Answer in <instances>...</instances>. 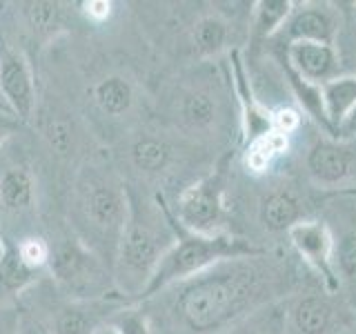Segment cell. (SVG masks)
Here are the masks:
<instances>
[{
	"label": "cell",
	"instance_id": "obj_1",
	"mask_svg": "<svg viewBox=\"0 0 356 334\" xmlns=\"http://www.w3.org/2000/svg\"><path fill=\"white\" fill-rule=\"evenodd\" d=\"M172 315L189 334H220L278 303L292 287V270L267 252L220 261L174 285Z\"/></svg>",
	"mask_w": 356,
	"mask_h": 334
},
{
	"label": "cell",
	"instance_id": "obj_2",
	"mask_svg": "<svg viewBox=\"0 0 356 334\" xmlns=\"http://www.w3.org/2000/svg\"><path fill=\"white\" fill-rule=\"evenodd\" d=\"M129 214L122 232L116 259L114 285L122 296L143 299L165 252L176 241L172 209L161 196L154 200L127 187Z\"/></svg>",
	"mask_w": 356,
	"mask_h": 334
},
{
	"label": "cell",
	"instance_id": "obj_3",
	"mask_svg": "<svg viewBox=\"0 0 356 334\" xmlns=\"http://www.w3.org/2000/svg\"><path fill=\"white\" fill-rule=\"evenodd\" d=\"M129 214L127 185L105 172L89 170L76 194V237L103 259L114 274V259Z\"/></svg>",
	"mask_w": 356,
	"mask_h": 334
},
{
	"label": "cell",
	"instance_id": "obj_4",
	"mask_svg": "<svg viewBox=\"0 0 356 334\" xmlns=\"http://www.w3.org/2000/svg\"><path fill=\"white\" fill-rule=\"evenodd\" d=\"M172 221H174L176 241L172 248L165 252L159 267H156L143 299L156 296V294H161L163 289H170L196 274H203L205 270L214 267L220 261L241 259V256H259L267 252L265 248H259V245H254L241 237H234V234H227V232L196 234L178 225L174 214H172Z\"/></svg>",
	"mask_w": 356,
	"mask_h": 334
},
{
	"label": "cell",
	"instance_id": "obj_5",
	"mask_svg": "<svg viewBox=\"0 0 356 334\" xmlns=\"http://www.w3.org/2000/svg\"><path fill=\"white\" fill-rule=\"evenodd\" d=\"M49 272L72 301H103L114 289L109 265L76 237H67L51 248Z\"/></svg>",
	"mask_w": 356,
	"mask_h": 334
},
{
	"label": "cell",
	"instance_id": "obj_6",
	"mask_svg": "<svg viewBox=\"0 0 356 334\" xmlns=\"http://www.w3.org/2000/svg\"><path fill=\"white\" fill-rule=\"evenodd\" d=\"M178 225L196 234H220L227 216L225 176L209 172L178 194L174 209Z\"/></svg>",
	"mask_w": 356,
	"mask_h": 334
},
{
	"label": "cell",
	"instance_id": "obj_7",
	"mask_svg": "<svg viewBox=\"0 0 356 334\" xmlns=\"http://www.w3.org/2000/svg\"><path fill=\"white\" fill-rule=\"evenodd\" d=\"M287 241L298 259L312 272H316L325 292L339 294L341 283L334 272V234L330 223L321 218H303L294 228H289Z\"/></svg>",
	"mask_w": 356,
	"mask_h": 334
},
{
	"label": "cell",
	"instance_id": "obj_8",
	"mask_svg": "<svg viewBox=\"0 0 356 334\" xmlns=\"http://www.w3.org/2000/svg\"><path fill=\"white\" fill-rule=\"evenodd\" d=\"M350 323V312L330 292L298 294L287 308V334H343Z\"/></svg>",
	"mask_w": 356,
	"mask_h": 334
},
{
	"label": "cell",
	"instance_id": "obj_9",
	"mask_svg": "<svg viewBox=\"0 0 356 334\" xmlns=\"http://www.w3.org/2000/svg\"><path fill=\"white\" fill-rule=\"evenodd\" d=\"M309 178L321 187H339L356 176V145L339 138H318L305 156Z\"/></svg>",
	"mask_w": 356,
	"mask_h": 334
},
{
	"label": "cell",
	"instance_id": "obj_10",
	"mask_svg": "<svg viewBox=\"0 0 356 334\" xmlns=\"http://www.w3.org/2000/svg\"><path fill=\"white\" fill-rule=\"evenodd\" d=\"M0 96L18 120H29L36 107V85L20 51L0 42Z\"/></svg>",
	"mask_w": 356,
	"mask_h": 334
},
{
	"label": "cell",
	"instance_id": "obj_11",
	"mask_svg": "<svg viewBox=\"0 0 356 334\" xmlns=\"http://www.w3.org/2000/svg\"><path fill=\"white\" fill-rule=\"evenodd\" d=\"M220 114V94L214 87L192 83L176 92L174 118L181 129L189 134H207L218 127Z\"/></svg>",
	"mask_w": 356,
	"mask_h": 334
},
{
	"label": "cell",
	"instance_id": "obj_12",
	"mask_svg": "<svg viewBox=\"0 0 356 334\" xmlns=\"http://www.w3.org/2000/svg\"><path fill=\"white\" fill-rule=\"evenodd\" d=\"M281 49L283 54L278 58H283L289 70L312 85H325L341 72L337 45L298 40L285 45Z\"/></svg>",
	"mask_w": 356,
	"mask_h": 334
},
{
	"label": "cell",
	"instance_id": "obj_13",
	"mask_svg": "<svg viewBox=\"0 0 356 334\" xmlns=\"http://www.w3.org/2000/svg\"><path fill=\"white\" fill-rule=\"evenodd\" d=\"M337 31H339L337 14H334L332 9H327V5H316V3L296 5L294 3L292 16H289L285 27L274 40H278L281 47H285L289 42H298V40L334 45Z\"/></svg>",
	"mask_w": 356,
	"mask_h": 334
},
{
	"label": "cell",
	"instance_id": "obj_14",
	"mask_svg": "<svg viewBox=\"0 0 356 334\" xmlns=\"http://www.w3.org/2000/svg\"><path fill=\"white\" fill-rule=\"evenodd\" d=\"M232 85L234 92H236L238 105H241V114H243V132H245V143H254L256 138L265 136L274 129V114L267 107L261 105V100L254 96L252 85L248 81V74H245L243 61L236 54L232 56Z\"/></svg>",
	"mask_w": 356,
	"mask_h": 334
},
{
	"label": "cell",
	"instance_id": "obj_15",
	"mask_svg": "<svg viewBox=\"0 0 356 334\" xmlns=\"http://www.w3.org/2000/svg\"><path fill=\"white\" fill-rule=\"evenodd\" d=\"M261 223L267 232L281 234L289 232V228H294L298 221H303V205H300L298 196L287 187H276L272 189L261 200Z\"/></svg>",
	"mask_w": 356,
	"mask_h": 334
},
{
	"label": "cell",
	"instance_id": "obj_16",
	"mask_svg": "<svg viewBox=\"0 0 356 334\" xmlns=\"http://www.w3.org/2000/svg\"><path fill=\"white\" fill-rule=\"evenodd\" d=\"M292 11H294L292 0H261V3H256L252 11V25H250L252 42L261 45L267 40H274L285 27L289 16H292Z\"/></svg>",
	"mask_w": 356,
	"mask_h": 334
},
{
	"label": "cell",
	"instance_id": "obj_17",
	"mask_svg": "<svg viewBox=\"0 0 356 334\" xmlns=\"http://www.w3.org/2000/svg\"><path fill=\"white\" fill-rule=\"evenodd\" d=\"M36 185L27 167H11L0 176V207L7 214H22L31 209Z\"/></svg>",
	"mask_w": 356,
	"mask_h": 334
},
{
	"label": "cell",
	"instance_id": "obj_18",
	"mask_svg": "<svg viewBox=\"0 0 356 334\" xmlns=\"http://www.w3.org/2000/svg\"><path fill=\"white\" fill-rule=\"evenodd\" d=\"M321 92L334 138V132L341 125V120L356 105V74H339L330 83L321 85Z\"/></svg>",
	"mask_w": 356,
	"mask_h": 334
},
{
	"label": "cell",
	"instance_id": "obj_19",
	"mask_svg": "<svg viewBox=\"0 0 356 334\" xmlns=\"http://www.w3.org/2000/svg\"><path fill=\"white\" fill-rule=\"evenodd\" d=\"M100 301H72L54 317L51 334H94L103 323L98 317Z\"/></svg>",
	"mask_w": 356,
	"mask_h": 334
},
{
	"label": "cell",
	"instance_id": "obj_20",
	"mask_svg": "<svg viewBox=\"0 0 356 334\" xmlns=\"http://www.w3.org/2000/svg\"><path fill=\"white\" fill-rule=\"evenodd\" d=\"M192 45L198 58H216L229 47V25L214 14L198 18L192 27Z\"/></svg>",
	"mask_w": 356,
	"mask_h": 334
},
{
	"label": "cell",
	"instance_id": "obj_21",
	"mask_svg": "<svg viewBox=\"0 0 356 334\" xmlns=\"http://www.w3.org/2000/svg\"><path fill=\"white\" fill-rule=\"evenodd\" d=\"M129 159L136 170L143 174H161L172 165L174 150L165 138L159 136H140L131 143Z\"/></svg>",
	"mask_w": 356,
	"mask_h": 334
},
{
	"label": "cell",
	"instance_id": "obj_22",
	"mask_svg": "<svg viewBox=\"0 0 356 334\" xmlns=\"http://www.w3.org/2000/svg\"><path fill=\"white\" fill-rule=\"evenodd\" d=\"M94 100L105 116L118 118L134 105V87L120 76H107L94 87Z\"/></svg>",
	"mask_w": 356,
	"mask_h": 334
},
{
	"label": "cell",
	"instance_id": "obj_23",
	"mask_svg": "<svg viewBox=\"0 0 356 334\" xmlns=\"http://www.w3.org/2000/svg\"><path fill=\"white\" fill-rule=\"evenodd\" d=\"M283 65V72L287 76V83L289 87H292V92L298 100V105L303 107L305 114L318 122L321 129L327 134V136H332V127H330V120H327V114H325V103H323V92H321V85H312L307 81H303L298 74H294L289 67L285 65L283 58H278Z\"/></svg>",
	"mask_w": 356,
	"mask_h": 334
},
{
	"label": "cell",
	"instance_id": "obj_24",
	"mask_svg": "<svg viewBox=\"0 0 356 334\" xmlns=\"http://www.w3.org/2000/svg\"><path fill=\"white\" fill-rule=\"evenodd\" d=\"M334 234V272L339 276L341 287H350L356 294V225L343 228Z\"/></svg>",
	"mask_w": 356,
	"mask_h": 334
},
{
	"label": "cell",
	"instance_id": "obj_25",
	"mask_svg": "<svg viewBox=\"0 0 356 334\" xmlns=\"http://www.w3.org/2000/svg\"><path fill=\"white\" fill-rule=\"evenodd\" d=\"M287 150V134H281L272 129L265 136L256 138L248 145V154H245V163L254 174H263L278 156Z\"/></svg>",
	"mask_w": 356,
	"mask_h": 334
},
{
	"label": "cell",
	"instance_id": "obj_26",
	"mask_svg": "<svg viewBox=\"0 0 356 334\" xmlns=\"http://www.w3.org/2000/svg\"><path fill=\"white\" fill-rule=\"evenodd\" d=\"M36 278H38V272L20 261L16 248H9L7 245L5 259L0 261V287L7 289V292H22V289L31 285Z\"/></svg>",
	"mask_w": 356,
	"mask_h": 334
},
{
	"label": "cell",
	"instance_id": "obj_27",
	"mask_svg": "<svg viewBox=\"0 0 356 334\" xmlns=\"http://www.w3.org/2000/svg\"><path fill=\"white\" fill-rule=\"evenodd\" d=\"M25 18L40 36H51L63 27V11L58 3H27Z\"/></svg>",
	"mask_w": 356,
	"mask_h": 334
},
{
	"label": "cell",
	"instance_id": "obj_28",
	"mask_svg": "<svg viewBox=\"0 0 356 334\" xmlns=\"http://www.w3.org/2000/svg\"><path fill=\"white\" fill-rule=\"evenodd\" d=\"M243 334H287V310L281 312L278 303L267 305L252 317L250 328Z\"/></svg>",
	"mask_w": 356,
	"mask_h": 334
},
{
	"label": "cell",
	"instance_id": "obj_29",
	"mask_svg": "<svg viewBox=\"0 0 356 334\" xmlns=\"http://www.w3.org/2000/svg\"><path fill=\"white\" fill-rule=\"evenodd\" d=\"M16 252L20 256V261L25 263L31 270L40 272L42 267L49 265L51 259V245L47 241H42L38 237H27L16 245Z\"/></svg>",
	"mask_w": 356,
	"mask_h": 334
},
{
	"label": "cell",
	"instance_id": "obj_30",
	"mask_svg": "<svg viewBox=\"0 0 356 334\" xmlns=\"http://www.w3.org/2000/svg\"><path fill=\"white\" fill-rule=\"evenodd\" d=\"M118 334H154L149 317L136 308H122L107 319Z\"/></svg>",
	"mask_w": 356,
	"mask_h": 334
},
{
	"label": "cell",
	"instance_id": "obj_31",
	"mask_svg": "<svg viewBox=\"0 0 356 334\" xmlns=\"http://www.w3.org/2000/svg\"><path fill=\"white\" fill-rule=\"evenodd\" d=\"M44 138L51 145V150L58 154H70L72 145H74V129L70 125V120L65 118H51L44 125Z\"/></svg>",
	"mask_w": 356,
	"mask_h": 334
},
{
	"label": "cell",
	"instance_id": "obj_32",
	"mask_svg": "<svg viewBox=\"0 0 356 334\" xmlns=\"http://www.w3.org/2000/svg\"><path fill=\"white\" fill-rule=\"evenodd\" d=\"M334 138L345 143H356V105L348 111V116L341 120V125L334 132Z\"/></svg>",
	"mask_w": 356,
	"mask_h": 334
},
{
	"label": "cell",
	"instance_id": "obj_33",
	"mask_svg": "<svg viewBox=\"0 0 356 334\" xmlns=\"http://www.w3.org/2000/svg\"><path fill=\"white\" fill-rule=\"evenodd\" d=\"M87 18L94 20H105L111 14V3H105V0H92V3H83Z\"/></svg>",
	"mask_w": 356,
	"mask_h": 334
},
{
	"label": "cell",
	"instance_id": "obj_34",
	"mask_svg": "<svg viewBox=\"0 0 356 334\" xmlns=\"http://www.w3.org/2000/svg\"><path fill=\"white\" fill-rule=\"evenodd\" d=\"M94 334H118V332H116V328H114V326H111V323H109V321H105V323H103V326H100V328H98V330H96Z\"/></svg>",
	"mask_w": 356,
	"mask_h": 334
},
{
	"label": "cell",
	"instance_id": "obj_35",
	"mask_svg": "<svg viewBox=\"0 0 356 334\" xmlns=\"http://www.w3.org/2000/svg\"><path fill=\"white\" fill-rule=\"evenodd\" d=\"M5 254H7V243H5L3 239H0V261L5 259Z\"/></svg>",
	"mask_w": 356,
	"mask_h": 334
},
{
	"label": "cell",
	"instance_id": "obj_36",
	"mask_svg": "<svg viewBox=\"0 0 356 334\" xmlns=\"http://www.w3.org/2000/svg\"><path fill=\"white\" fill-rule=\"evenodd\" d=\"M0 114H11V109L7 107V103L3 98H0Z\"/></svg>",
	"mask_w": 356,
	"mask_h": 334
},
{
	"label": "cell",
	"instance_id": "obj_37",
	"mask_svg": "<svg viewBox=\"0 0 356 334\" xmlns=\"http://www.w3.org/2000/svg\"><path fill=\"white\" fill-rule=\"evenodd\" d=\"M22 334H44V332H40V330H33V328H25V332Z\"/></svg>",
	"mask_w": 356,
	"mask_h": 334
},
{
	"label": "cell",
	"instance_id": "obj_38",
	"mask_svg": "<svg viewBox=\"0 0 356 334\" xmlns=\"http://www.w3.org/2000/svg\"><path fill=\"white\" fill-rule=\"evenodd\" d=\"M348 194H350V196H354V198H356V192H354V189H348Z\"/></svg>",
	"mask_w": 356,
	"mask_h": 334
},
{
	"label": "cell",
	"instance_id": "obj_39",
	"mask_svg": "<svg viewBox=\"0 0 356 334\" xmlns=\"http://www.w3.org/2000/svg\"><path fill=\"white\" fill-rule=\"evenodd\" d=\"M0 98H3V96H0Z\"/></svg>",
	"mask_w": 356,
	"mask_h": 334
},
{
	"label": "cell",
	"instance_id": "obj_40",
	"mask_svg": "<svg viewBox=\"0 0 356 334\" xmlns=\"http://www.w3.org/2000/svg\"><path fill=\"white\" fill-rule=\"evenodd\" d=\"M354 145H356V143H354Z\"/></svg>",
	"mask_w": 356,
	"mask_h": 334
}]
</instances>
